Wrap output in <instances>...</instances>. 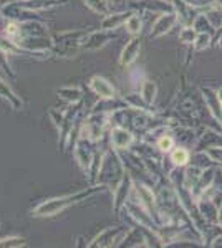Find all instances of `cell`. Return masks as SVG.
<instances>
[{
	"mask_svg": "<svg viewBox=\"0 0 222 248\" xmlns=\"http://www.w3.org/2000/svg\"><path fill=\"white\" fill-rule=\"evenodd\" d=\"M217 222H219V225L222 227V205L219 207V220H217Z\"/></svg>",
	"mask_w": 222,
	"mask_h": 248,
	"instance_id": "f546056e",
	"label": "cell"
},
{
	"mask_svg": "<svg viewBox=\"0 0 222 248\" xmlns=\"http://www.w3.org/2000/svg\"><path fill=\"white\" fill-rule=\"evenodd\" d=\"M191 155H192V153L189 151L188 146L176 144L174 149L168 154V157L171 159V162L174 164L176 167H186L189 162H191Z\"/></svg>",
	"mask_w": 222,
	"mask_h": 248,
	"instance_id": "9a60e30c",
	"label": "cell"
},
{
	"mask_svg": "<svg viewBox=\"0 0 222 248\" xmlns=\"http://www.w3.org/2000/svg\"><path fill=\"white\" fill-rule=\"evenodd\" d=\"M139 53H141V40H139V37H131L130 42L123 46V50H121L120 65L123 68L131 66L133 63L138 60Z\"/></svg>",
	"mask_w": 222,
	"mask_h": 248,
	"instance_id": "ba28073f",
	"label": "cell"
},
{
	"mask_svg": "<svg viewBox=\"0 0 222 248\" xmlns=\"http://www.w3.org/2000/svg\"><path fill=\"white\" fill-rule=\"evenodd\" d=\"M133 14V10H128V12H116V14H110L103 18L102 22V29L103 30H108V31H113L120 27H124L126 20L130 18V15Z\"/></svg>",
	"mask_w": 222,
	"mask_h": 248,
	"instance_id": "5bb4252c",
	"label": "cell"
},
{
	"mask_svg": "<svg viewBox=\"0 0 222 248\" xmlns=\"http://www.w3.org/2000/svg\"><path fill=\"white\" fill-rule=\"evenodd\" d=\"M124 101H126V105L135 111H149V105L143 99L141 93H131V94L124 96Z\"/></svg>",
	"mask_w": 222,
	"mask_h": 248,
	"instance_id": "44dd1931",
	"label": "cell"
},
{
	"mask_svg": "<svg viewBox=\"0 0 222 248\" xmlns=\"http://www.w3.org/2000/svg\"><path fill=\"white\" fill-rule=\"evenodd\" d=\"M212 42H214L212 33H197L194 43H192V48H194V51H204L212 45Z\"/></svg>",
	"mask_w": 222,
	"mask_h": 248,
	"instance_id": "cb8c5ba5",
	"label": "cell"
},
{
	"mask_svg": "<svg viewBox=\"0 0 222 248\" xmlns=\"http://www.w3.org/2000/svg\"><path fill=\"white\" fill-rule=\"evenodd\" d=\"M139 93L143 96V99L148 103L149 106L153 105V103L156 101V96H157V85L154 81H151V79H144L143 83H141L139 86Z\"/></svg>",
	"mask_w": 222,
	"mask_h": 248,
	"instance_id": "ac0fdd59",
	"label": "cell"
},
{
	"mask_svg": "<svg viewBox=\"0 0 222 248\" xmlns=\"http://www.w3.org/2000/svg\"><path fill=\"white\" fill-rule=\"evenodd\" d=\"M221 169H222V166H221Z\"/></svg>",
	"mask_w": 222,
	"mask_h": 248,
	"instance_id": "1f68e13d",
	"label": "cell"
},
{
	"mask_svg": "<svg viewBox=\"0 0 222 248\" xmlns=\"http://www.w3.org/2000/svg\"><path fill=\"white\" fill-rule=\"evenodd\" d=\"M179 25V18H177L176 12H166V14L157 15L154 23L151 25V31H149V38H159L174 30Z\"/></svg>",
	"mask_w": 222,
	"mask_h": 248,
	"instance_id": "277c9868",
	"label": "cell"
},
{
	"mask_svg": "<svg viewBox=\"0 0 222 248\" xmlns=\"http://www.w3.org/2000/svg\"><path fill=\"white\" fill-rule=\"evenodd\" d=\"M124 29H126V31L131 37H139L141 30H143V18H141V15L138 12H133L130 15V18L124 23Z\"/></svg>",
	"mask_w": 222,
	"mask_h": 248,
	"instance_id": "ffe728a7",
	"label": "cell"
},
{
	"mask_svg": "<svg viewBox=\"0 0 222 248\" xmlns=\"http://www.w3.org/2000/svg\"><path fill=\"white\" fill-rule=\"evenodd\" d=\"M197 210H199V215L205 222L219 223L217 222L219 220V207L212 202V199L205 197V195L197 199Z\"/></svg>",
	"mask_w": 222,
	"mask_h": 248,
	"instance_id": "8fae6325",
	"label": "cell"
},
{
	"mask_svg": "<svg viewBox=\"0 0 222 248\" xmlns=\"http://www.w3.org/2000/svg\"><path fill=\"white\" fill-rule=\"evenodd\" d=\"M189 164H194V166L201 167V169H205V167L214 166V162L211 161V157H209L205 151H192L191 162Z\"/></svg>",
	"mask_w": 222,
	"mask_h": 248,
	"instance_id": "603a6c76",
	"label": "cell"
},
{
	"mask_svg": "<svg viewBox=\"0 0 222 248\" xmlns=\"http://www.w3.org/2000/svg\"><path fill=\"white\" fill-rule=\"evenodd\" d=\"M216 172H217V166L205 167V169L203 170L199 181H197L196 186L192 187V195H194L196 201L204 194L205 190H209L214 186V181H216Z\"/></svg>",
	"mask_w": 222,
	"mask_h": 248,
	"instance_id": "30bf717a",
	"label": "cell"
},
{
	"mask_svg": "<svg viewBox=\"0 0 222 248\" xmlns=\"http://www.w3.org/2000/svg\"><path fill=\"white\" fill-rule=\"evenodd\" d=\"M113 38H116V35L113 31H108V30H100V31H93V33L88 35L83 42V46L85 50H100L106 45L108 42H111Z\"/></svg>",
	"mask_w": 222,
	"mask_h": 248,
	"instance_id": "7c38bea8",
	"label": "cell"
},
{
	"mask_svg": "<svg viewBox=\"0 0 222 248\" xmlns=\"http://www.w3.org/2000/svg\"><path fill=\"white\" fill-rule=\"evenodd\" d=\"M203 170L204 169L194 166V164H188V166L184 167V186L192 190V187H194L197 184V181H199Z\"/></svg>",
	"mask_w": 222,
	"mask_h": 248,
	"instance_id": "d6986e66",
	"label": "cell"
},
{
	"mask_svg": "<svg viewBox=\"0 0 222 248\" xmlns=\"http://www.w3.org/2000/svg\"><path fill=\"white\" fill-rule=\"evenodd\" d=\"M207 155L211 157V161L214 162V166H222V146H212L204 149Z\"/></svg>",
	"mask_w": 222,
	"mask_h": 248,
	"instance_id": "4316f807",
	"label": "cell"
},
{
	"mask_svg": "<svg viewBox=\"0 0 222 248\" xmlns=\"http://www.w3.org/2000/svg\"><path fill=\"white\" fill-rule=\"evenodd\" d=\"M20 245H25V238L12 237V238L0 240V247H20Z\"/></svg>",
	"mask_w": 222,
	"mask_h": 248,
	"instance_id": "f1b7e54d",
	"label": "cell"
},
{
	"mask_svg": "<svg viewBox=\"0 0 222 248\" xmlns=\"http://www.w3.org/2000/svg\"><path fill=\"white\" fill-rule=\"evenodd\" d=\"M172 9H174L177 18H179V25H192L194 18L197 17L201 9H196L191 3H188L186 0H171Z\"/></svg>",
	"mask_w": 222,
	"mask_h": 248,
	"instance_id": "52a82bcc",
	"label": "cell"
},
{
	"mask_svg": "<svg viewBox=\"0 0 222 248\" xmlns=\"http://www.w3.org/2000/svg\"><path fill=\"white\" fill-rule=\"evenodd\" d=\"M85 5H88L93 12H96V14H103L106 15L108 10H110V5H108L106 0H83Z\"/></svg>",
	"mask_w": 222,
	"mask_h": 248,
	"instance_id": "484cf974",
	"label": "cell"
},
{
	"mask_svg": "<svg viewBox=\"0 0 222 248\" xmlns=\"http://www.w3.org/2000/svg\"><path fill=\"white\" fill-rule=\"evenodd\" d=\"M88 141H90V139L80 138L78 142H76V146H75V159H76V162L80 164V167L85 169V170L90 169L91 162H93V157H95V154H93V151H91Z\"/></svg>",
	"mask_w": 222,
	"mask_h": 248,
	"instance_id": "9c48e42d",
	"label": "cell"
},
{
	"mask_svg": "<svg viewBox=\"0 0 222 248\" xmlns=\"http://www.w3.org/2000/svg\"><path fill=\"white\" fill-rule=\"evenodd\" d=\"M126 169H124L123 159L118 151H106L102 157V164H100V172H98V179L96 182L103 184V186H110L113 187L111 190H115L118 187V184L123 181Z\"/></svg>",
	"mask_w": 222,
	"mask_h": 248,
	"instance_id": "6da1fadb",
	"label": "cell"
},
{
	"mask_svg": "<svg viewBox=\"0 0 222 248\" xmlns=\"http://www.w3.org/2000/svg\"><path fill=\"white\" fill-rule=\"evenodd\" d=\"M192 27L196 29L197 33H212V35H216V31H217L216 29H214L212 23L209 22V18H207V15L204 14V10L197 14V17L194 18V22H192Z\"/></svg>",
	"mask_w": 222,
	"mask_h": 248,
	"instance_id": "e0dca14e",
	"label": "cell"
},
{
	"mask_svg": "<svg viewBox=\"0 0 222 248\" xmlns=\"http://www.w3.org/2000/svg\"><path fill=\"white\" fill-rule=\"evenodd\" d=\"M0 96H2V98H9L10 101H12V105L17 106V108H18L20 105H22V103H20L18 99H17V96H15V94L9 90L7 83H2V81H0Z\"/></svg>",
	"mask_w": 222,
	"mask_h": 248,
	"instance_id": "83f0119b",
	"label": "cell"
},
{
	"mask_svg": "<svg viewBox=\"0 0 222 248\" xmlns=\"http://www.w3.org/2000/svg\"><path fill=\"white\" fill-rule=\"evenodd\" d=\"M199 93H201V98H203L207 113L211 114L217 123L222 124V103L219 99V94H217V90L212 86H201Z\"/></svg>",
	"mask_w": 222,
	"mask_h": 248,
	"instance_id": "3957f363",
	"label": "cell"
},
{
	"mask_svg": "<svg viewBox=\"0 0 222 248\" xmlns=\"http://www.w3.org/2000/svg\"><path fill=\"white\" fill-rule=\"evenodd\" d=\"M216 3H217V5H221V7H222V0H216Z\"/></svg>",
	"mask_w": 222,
	"mask_h": 248,
	"instance_id": "4dcf8cb0",
	"label": "cell"
},
{
	"mask_svg": "<svg viewBox=\"0 0 222 248\" xmlns=\"http://www.w3.org/2000/svg\"><path fill=\"white\" fill-rule=\"evenodd\" d=\"M176 138H174V131L172 133H166V134H163V136H159V138L156 139V149L159 151L161 154H169L172 149H174V146H176Z\"/></svg>",
	"mask_w": 222,
	"mask_h": 248,
	"instance_id": "2e32d148",
	"label": "cell"
},
{
	"mask_svg": "<svg viewBox=\"0 0 222 248\" xmlns=\"http://www.w3.org/2000/svg\"><path fill=\"white\" fill-rule=\"evenodd\" d=\"M136 138L124 126H113L110 129V144L115 151H128L135 144Z\"/></svg>",
	"mask_w": 222,
	"mask_h": 248,
	"instance_id": "5b68a950",
	"label": "cell"
},
{
	"mask_svg": "<svg viewBox=\"0 0 222 248\" xmlns=\"http://www.w3.org/2000/svg\"><path fill=\"white\" fill-rule=\"evenodd\" d=\"M58 96H60V98H63L68 103H76V101H80V99H82V91H80V88L67 86V88L58 90Z\"/></svg>",
	"mask_w": 222,
	"mask_h": 248,
	"instance_id": "d4e9b609",
	"label": "cell"
},
{
	"mask_svg": "<svg viewBox=\"0 0 222 248\" xmlns=\"http://www.w3.org/2000/svg\"><path fill=\"white\" fill-rule=\"evenodd\" d=\"M90 88L95 94H98L102 99H111L116 98V90L115 86L103 77H93L90 79Z\"/></svg>",
	"mask_w": 222,
	"mask_h": 248,
	"instance_id": "4fadbf2b",
	"label": "cell"
},
{
	"mask_svg": "<svg viewBox=\"0 0 222 248\" xmlns=\"http://www.w3.org/2000/svg\"><path fill=\"white\" fill-rule=\"evenodd\" d=\"M93 192L95 190H90L86 194H76V195H67V197H60V199H51V201H48L45 203H40L37 209H34L32 214H34V217H51V215L62 212L65 207L75 203V201H80L85 195L93 194Z\"/></svg>",
	"mask_w": 222,
	"mask_h": 248,
	"instance_id": "7a4b0ae2",
	"label": "cell"
},
{
	"mask_svg": "<svg viewBox=\"0 0 222 248\" xmlns=\"http://www.w3.org/2000/svg\"><path fill=\"white\" fill-rule=\"evenodd\" d=\"M131 2H133V0H131Z\"/></svg>",
	"mask_w": 222,
	"mask_h": 248,
	"instance_id": "d6a6232c",
	"label": "cell"
},
{
	"mask_svg": "<svg viewBox=\"0 0 222 248\" xmlns=\"http://www.w3.org/2000/svg\"><path fill=\"white\" fill-rule=\"evenodd\" d=\"M197 37V31L192 25H181V31H179V43L181 45H192L194 40Z\"/></svg>",
	"mask_w": 222,
	"mask_h": 248,
	"instance_id": "7402d4cb",
	"label": "cell"
},
{
	"mask_svg": "<svg viewBox=\"0 0 222 248\" xmlns=\"http://www.w3.org/2000/svg\"><path fill=\"white\" fill-rule=\"evenodd\" d=\"M130 230L123 229V227H118V229H106L104 232H102V235L95 238V243H91V247H118L123 243V238L126 235V232Z\"/></svg>",
	"mask_w": 222,
	"mask_h": 248,
	"instance_id": "8992f818",
	"label": "cell"
}]
</instances>
